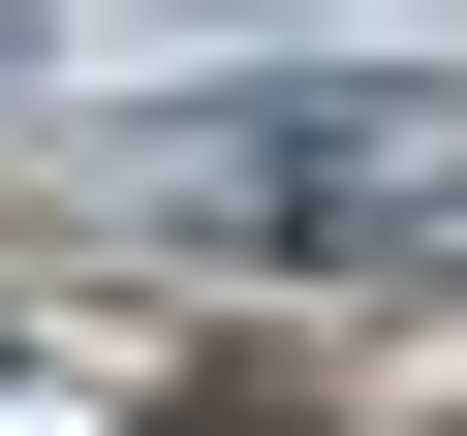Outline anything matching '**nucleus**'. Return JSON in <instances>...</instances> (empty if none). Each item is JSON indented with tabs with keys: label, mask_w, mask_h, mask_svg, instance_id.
<instances>
[{
	"label": "nucleus",
	"mask_w": 467,
	"mask_h": 436,
	"mask_svg": "<svg viewBox=\"0 0 467 436\" xmlns=\"http://www.w3.org/2000/svg\"><path fill=\"white\" fill-rule=\"evenodd\" d=\"M0 94H32V0H0Z\"/></svg>",
	"instance_id": "f03ea898"
},
{
	"label": "nucleus",
	"mask_w": 467,
	"mask_h": 436,
	"mask_svg": "<svg viewBox=\"0 0 467 436\" xmlns=\"http://www.w3.org/2000/svg\"><path fill=\"white\" fill-rule=\"evenodd\" d=\"M187 187H467V94L436 63H250V94H156Z\"/></svg>",
	"instance_id": "f257e3e1"
}]
</instances>
